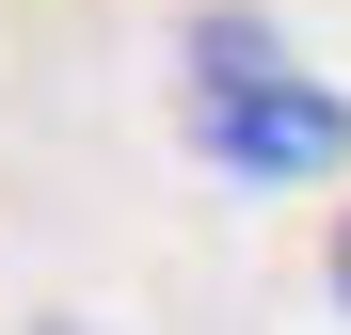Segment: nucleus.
I'll list each match as a JSON object with an SVG mask.
<instances>
[{
	"instance_id": "f257e3e1",
	"label": "nucleus",
	"mask_w": 351,
	"mask_h": 335,
	"mask_svg": "<svg viewBox=\"0 0 351 335\" xmlns=\"http://www.w3.org/2000/svg\"><path fill=\"white\" fill-rule=\"evenodd\" d=\"M176 80H192V144L223 160V176H256V192H304V176L351 160V96L319 64H287L271 16H192Z\"/></svg>"
}]
</instances>
